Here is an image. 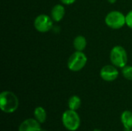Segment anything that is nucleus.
<instances>
[{
	"mask_svg": "<svg viewBox=\"0 0 132 131\" xmlns=\"http://www.w3.org/2000/svg\"><path fill=\"white\" fill-rule=\"evenodd\" d=\"M121 121L125 130L132 129V112L130 110H125L121 113Z\"/></svg>",
	"mask_w": 132,
	"mask_h": 131,
	"instance_id": "10",
	"label": "nucleus"
},
{
	"mask_svg": "<svg viewBox=\"0 0 132 131\" xmlns=\"http://www.w3.org/2000/svg\"><path fill=\"white\" fill-rule=\"evenodd\" d=\"M60 1L64 5H71L76 2V0H60Z\"/></svg>",
	"mask_w": 132,
	"mask_h": 131,
	"instance_id": "16",
	"label": "nucleus"
},
{
	"mask_svg": "<svg viewBox=\"0 0 132 131\" xmlns=\"http://www.w3.org/2000/svg\"><path fill=\"white\" fill-rule=\"evenodd\" d=\"M64 15H65V8L62 5L57 4L53 7L51 10V18L53 19V21L55 22L61 21L63 19Z\"/></svg>",
	"mask_w": 132,
	"mask_h": 131,
	"instance_id": "9",
	"label": "nucleus"
},
{
	"mask_svg": "<svg viewBox=\"0 0 132 131\" xmlns=\"http://www.w3.org/2000/svg\"><path fill=\"white\" fill-rule=\"evenodd\" d=\"M108 2L109 3H111V4H114V3H115L116 2V1L117 0H108Z\"/></svg>",
	"mask_w": 132,
	"mask_h": 131,
	"instance_id": "17",
	"label": "nucleus"
},
{
	"mask_svg": "<svg viewBox=\"0 0 132 131\" xmlns=\"http://www.w3.org/2000/svg\"><path fill=\"white\" fill-rule=\"evenodd\" d=\"M121 73L124 77L128 80H132V66H125L122 68Z\"/></svg>",
	"mask_w": 132,
	"mask_h": 131,
	"instance_id": "14",
	"label": "nucleus"
},
{
	"mask_svg": "<svg viewBox=\"0 0 132 131\" xmlns=\"http://www.w3.org/2000/svg\"><path fill=\"white\" fill-rule=\"evenodd\" d=\"M0 107L5 113H14L19 107V99L11 91H3L0 94Z\"/></svg>",
	"mask_w": 132,
	"mask_h": 131,
	"instance_id": "1",
	"label": "nucleus"
},
{
	"mask_svg": "<svg viewBox=\"0 0 132 131\" xmlns=\"http://www.w3.org/2000/svg\"><path fill=\"white\" fill-rule=\"evenodd\" d=\"M110 59L114 66L118 68H123L128 63V54L125 49L121 46H115L111 51Z\"/></svg>",
	"mask_w": 132,
	"mask_h": 131,
	"instance_id": "3",
	"label": "nucleus"
},
{
	"mask_svg": "<svg viewBox=\"0 0 132 131\" xmlns=\"http://www.w3.org/2000/svg\"><path fill=\"white\" fill-rule=\"evenodd\" d=\"M34 27L39 32H47L53 27V19L48 15H39L34 20Z\"/></svg>",
	"mask_w": 132,
	"mask_h": 131,
	"instance_id": "6",
	"label": "nucleus"
},
{
	"mask_svg": "<svg viewBox=\"0 0 132 131\" xmlns=\"http://www.w3.org/2000/svg\"><path fill=\"white\" fill-rule=\"evenodd\" d=\"M105 23L113 29H119L126 24V16L121 12L111 11L106 15Z\"/></svg>",
	"mask_w": 132,
	"mask_h": 131,
	"instance_id": "5",
	"label": "nucleus"
},
{
	"mask_svg": "<svg viewBox=\"0 0 132 131\" xmlns=\"http://www.w3.org/2000/svg\"><path fill=\"white\" fill-rule=\"evenodd\" d=\"M126 25L132 29V10H131L126 15Z\"/></svg>",
	"mask_w": 132,
	"mask_h": 131,
	"instance_id": "15",
	"label": "nucleus"
},
{
	"mask_svg": "<svg viewBox=\"0 0 132 131\" xmlns=\"http://www.w3.org/2000/svg\"><path fill=\"white\" fill-rule=\"evenodd\" d=\"M62 122L67 130L76 131L80 126V117L76 110L69 109L63 113Z\"/></svg>",
	"mask_w": 132,
	"mask_h": 131,
	"instance_id": "2",
	"label": "nucleus"
},
{
	"mask_svg": "<svg viewBox=\"0 0 132 131\" xmlns=\"http://www.w3.org/2000/svg\"><path fill=\"white\" fill-rule=\"evenodd\" d=\"M81 106V100L78 96H72L68 100V107L70 110H77Z\"/></svg>",
	"mask_w": 132,
	"mask_h": 131,
	"instance_id": "13",
	"label": "nucleus"
},
{
	"mask_svg": "<svg viewBox=\"0 0 132 131\" xmlns=\"http://www.w3.org/2000/svg\"><path fill=\"white\" fill-rule=\"evenodd\" d=\"M94 131H101V130H98V129H95V130H94Z\"/></svg>",
	"mask_w": 132,
	"mask_h": 131,
	"instance_id": "18",
	"label": "nucleus"
},
{
	"mask_svg": "<svg viewBox=\"0 0 132 131\" xmlns=\"http://www.w3.org/2000/svg\"><path fill=\"white\" fill-rule=\"evenodd\" d=\"M46 112L45 110V109L42 107H37L35 108L34 110V117L35 119L39 121L40 124H43L45 123L46 120Z\"/></svg>",
	"mask_w": 132,
	"mask_h": 131,
	"instance_id": "12",
	"label": "nucleus"
},
{
	"mask_svg": "<svg viewBox=\"0 0 132 131\" xmlns=\"http://www.w3.org/2000/svg\"><path fill=\"white\" fill-rule=\"evenodd\" d=\"M87 57L83 51L74 52L68 59L67 66L72 72L80 71L87 64Z\"/></svg>",
	"mask_w": 132,
	"mask_h": 131,
	"instance_id": "4",
	"label": "nucleus"
},
{
	"mask_svg": "<svg viewBox=\"0 0 132 131\" xmlns=\"http://www.w3.org/2000/svg\"><path fill=\"white\" fill-rule=\"evenodd\" d=\"M125 131H132V129H130V130H125Z\"/></svg>",
	"mask_w": 132,
	"mask_h": 131,
	"instance_id": "19",
	"label": "nucleus"
},
{
	"mask_svg": "<svg viewBox=\"0 0 132 131\" xmlns=\"http://www.w3.org/2000/svg\"><path fill=\"white\" fill-rule=\"evenodd\" d=\"M40 131H47V130H41Z\"/></svg>",
	"mask_w": 132,
	"mask_h": 131,
	"instance_id": "20",
	"label": "nucleus"
},
{
	"mask_svg": "<svg viewBox=\"0 0 132 131\" xmlns=\"http://www.w3.org/2000/svg\"><path fill=\"white\" fill-rule=\"evenodd\" d=\"M114 65H106L103 66L100 71V76L102 80L107 82L114 81L119 75V72Z\"/></svg>",
	"mask_w": 132,
	"mask_h": 131,
	"instance_id": "7",
	"label": "nucleus"
},
{
	"mask_svg": "<svg viewBox=\"0 0 132 131\" xmlns=\"http://www.w3.org/2000/svg\"><path fill=\"white\" fill-rule=\"evenodd\" d=\"M87 46V39L83 36H77L73 39V47L77 51H84Z\"/></svg>",
	"mask_w": 132,
	"mask_h": 131,
	"instance_id": "11",
	"label": "nucleus"
},
{
	"mask_svg": "<svg viewBox=\"0 0 132 131\" xmlns=\"http://www.w3.org/2000/svg\"><path fill=\"white\" fill-rule=\"evenodd\" d=\"M40 123L36 119L29 118L25 120L19 127V131H40Z\"/></svg>",
	"mask_w": 132,
	"mask_h": 131,
	"instance_id": "8",
	"label": "nucleus"
}]
</instances>
